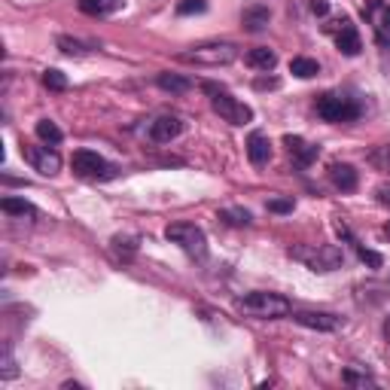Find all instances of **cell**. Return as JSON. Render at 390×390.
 Returning a JSON list of instances; mask_svg holds the SVG:
<instances>
[{
  "label": "cell",
  "instance_id": "cell-27",
  "mask_svg": "<svg viewBox=\"0 0 390 390\" xmlns=\"http://www.w3.org/2000/svg\"><path fill=\"white\" fill-rule=\"evenodd\" d=\"M15 375H19V369H15L13 351H10V347H3V360H0V378H3V381H13Z\"/></svg>",
  "mask_w": 390,
  "mask_h": 390
},
{
  "label": "cell",
  "instance_id": "cell-32",
  "mask_svg": "<svg viewBox=\"0 0 390 390\" xmlns=\"http://www.w3.org/2000/svg\"><path fill=\"white\" fill-rule=\"evenodd\" d=\"M375 195H378L381 204H390V183H381V186L375 189Z\"/></svg>",
  "mask_w": 390,
  "mask_h": 390
},
{
  "label": "cell",
  "instance_id": "cell-19",
  "mask_svg": "<svg viewBox=\"0 0 390 390\" xmlns=\"http://www.w3.org/2000/svg\"><path fill=\"white\" fill-rule=\"evenodd\" d=\"M0 211L10 213V217H37V207L31 202H24V198H15V195H6L3 202H0Z\"/></svg>",
  "mask_w": 390,
  "mask_h": 390
},
{
  "label": "cell",
  "instance_id": "cell-10",
  "mask_svg": "<svg viewBox=\"0 0 390 390\" xmlns=\"http://www.w3.org/2000/svg\"><path fill=\"white\" fill-rule=\"evenodd\" d=\"M293 320L299 327H308V329H317V333H336L342 327V317L336 314H327V311H296Z\"/></svg>",
  "mask_w": 390,
  "mask_h": 390
},
{
  "label": "cell",
  "instance_id": "cell-1",
  "mask_svg": "<svg viewBox=\"0 0 390 390\" xmlns=\"http://www.w3.org/2000/svg\"><path fill=\"white\" fill-rule=\"evenodd\" d=\"M238 55H241V49L232 43V40H204V43L183 49L177 58L186 64H202V68H226Z\"/></svg>",
  "mask_w": 390,
  "mask_h": 390
},
{
  "label": "cell",
  "instance_id": "cell-28",
  "mask_svg": "<svg viewBox=\"0 0 390 390\" xmlns=\"http://www.w3.org/2000/svg\"><path fill=\"white\" fill-rule=\"evenodd\" d=\"M207 3L204 0H180L177 3V15H195V13H204Z\"/></svg>",
  "mask_w": 390,
  "mask_h": 390
},
{
  "label": "cell",
  "instance_id": "cell-30",
  "mask_svg": "<svg viewBox=\"0 0 390 390\" xmlns=\"http://www.w3.org/2000/svg\"><path fill=\"white\" fill-rule=\"evenodd\" d=\"M357 253H360V260L369 265V269H381L384 265V256L375 253V250H366V247H357Z\"/></svg>",
  "mask_w": 390,
  "mask_h": 390
},
{
  "label": "cell",
  "instance_id": "cell-34",
  "mask_svg": "<svg viewBox=\"0 0 390 390\" xmlns=\"http://www.w3.org/2000/svg\"><path fill=\"white\" fill-rule=\"evenodd\" d=\"M311 10H314V15H327L329 13V3H327V0H314Z\"/></svg>",
  "mask_w": 390,
  "mask_h": 390
},
{
  "label": "cell",
  "instance_id": "cell-26",
  "mask_svg": "<svg viewBox=\"0 0 390 390\" xmlns=\"http://www.w3.org/2000/svg\"><path fill=\"white\" fill-rule=\"evenodd\" d=\"M55 43H58V49H61L64 55H77V58L86 55V46H82L80 40H73V37H58Z\"/></svg>",
  "mask_w": 390,
  "mask_h": 390
},
{
  "label": "cell",
  "instance_id": "cell-36",
  "mask_svg": "<svg viewBox=\"0 0 390 390\" xmlns=\"http://www.w3.org/2000/svg\"><path fill=\"white\" fill-rule=\"evenodd\" d=\"M384 336H387V342H390V317L384 320Z\"/></svg>",
  "mask_w": 390,
  "mask_h": 390
},
{
  "label": "cell",
  "instance_id": "cell-16",
  "mask_svg": "<svg viewBox=\"0 0 390 390\" xmlns=\"http://www.w3.org/2000/svg\"><path fill=\"white\" fill-rule=\"evenodd\" d=\"M244 61L250 64L253 70H271L278 64V55H275V49H269V46H256L244 55Z\"/></svg>",
  "mask_w": 390,
  "mask_h": 390
},
{
  "label": "cell",
  "instance_id": "cell-23",
  "mask_svg": "<svg viewBox=\"0 0 390 390\" xmlns=\"http://www.w3.org/2000/svg\"><path fill=\"white\" fill-rule=\"evenodd\" d=\"M43 86L52 89V92H64L68 89V77L58 68H49V70H43Z\"/></svg>",
  "mask_w": 390,
  "mask_h": 390
},
{
  "label": "cell",
  "instance_id": "cell-5",
  "mask_svg": "<svg viewBox=\"0 0 390 390\" xmlns=\"http://www.w3.org/2000/svg\"><path fill=\"white\" fill-rule=\"evenodd\" d=\"M70 168L82 180H113L119 174V168L107 162L104 156H98L95 149H77L70 156Z\"/></svg>",
  "mask_w": 390,
  "mask_h": 390
},
{
  "label": "cell",
  "instance_id": "cell-20",
  "mask_svg": "<svg viewBox=\"0 0 390 390\" xmlns=\"http://www.w3.org/2000/svg\"><path fill=\"white\" fill-rule=\"evenodd\" d=\"M34 135L43 140V144H49V147H55V144H61V140H64V131L58 128L52 119H40L34 126Z\"/></svg>",
  "mask_w": 390,
  "mask_h": 390
},
{
  "label": "cell",
  "instance_id": "cell-12",
  "mask_svg": "<svg viewBox=\"0 0 390 390\" xmlns=\"http://www.w3.org/2000/svg\"><path fill=\"white\" fill-rule=\"evenodd\" d=\"M269 22H271V10H269V6L253 3V6H247V10L241 13V28L250 31V34H260V31H265V28H269Z\"/></svg>",
  "mask_w": 390,
  "mask_h": 390
},
{
  "label": "cell",
  "instance_id": "cell-4",
  "mask_svg": "<svg viewBox=\"0 0 390 390\" xmlns=\"http://www.w3.org/2000/svg\"><path fill=\"white\" fill-rule=\"evenodd\" d=\"M360 113H363V107L342 92H327L317 98V116L323 122H336V126L338 122H354V119H360Z\"/></svg>",
  "mask_w": 390,
  "mask_h": 390
},
{
  "label": "cell",
  "instance_id": "cell-6",
  "mask_svg": "<svg viewBox=\"0 0 390 390\" xmlns=\"http://www.w3.org/2000/svg\"><path fill=\"white\" fill-rule=\"evenodd\" d=\"M165 238H168L171 244H177L183 253L195 256V260H204L207 238H204V232L198 229L195 223H171V226L165 229Z\"/></svg>",
  "mask_w": 390,
  "mask_h": 390
},
{
  "label": "cell",
  "instance_id": "cell-25",
  "mask_svg": "<svg viewBox=\"0 0 390 390\" xmlns=\"http://www.w3.org/2000/svg\"><path fill=\"white\" fill-rule=\"evenodd\" d=\"M113 250L119 253V260H131L137 253V241L135 238H113Z\"/></svg>",
  "mask_w": 390,
  "mask_h": 390
},
{
  "label": "cell",
  "instance_id": "cell-29",
  "mask_svg": "<svg viewBox=\"0 0 390 390\" xmlns=\"http://www.w3.org/2000/svg\"><path fill=\"white\" fill-rule=\"evenodd\" d=\"M296 202L293 198H269V211L271 213H293Z\"/></svg>",
  "mask_w": 390,
  "mask_h": 390
},
{
  "label": "cell",
  "instance_id": "cell-18",
  "mask_svg": "<svg viewBox=\"0 0 390 390\" xmlns=\"http://www.w3.org/2000/svg\"><path fill=\"white\" fill-rule=\"evenodd\" d=\"M122 6V0H80V13L95 15V19H104V15L116 13Z\"/></svg>",
  "mask_w": 390,
  "mask_h": 390
},
{
  "label": "cell",
  "instance_id": "cell-35",
  "mask_svg": "<svg viewBox=\"0 0 390 390\" xmlns=\"http://www.w3.org/2000/svg\"><path fill=\"white\" fill-rule=\"evenodd\" d=\"M275 86H278V80H269V82L260 80V82H256V89H275Z\"/></svg>",
  "mask_w": 390,
  "mask_h": 390
},
{
  "label": "cell",
  "instance_id": "cell-37",
  "mask_svg": "<svg viewBox=\"0 0 390 390\" xmlns=\"http://www.w3.org/2000/svg\"><path fill=\"white\" fill-rule=\"evenodd\" d=\"M387 232H390V223H387Z\"/></svg>",
  "mask_w": 390,
  "mask_h": 390
},
{
  "label": "cell",
  "instance_id": "cell-11",
  "mask_svg": "<svg viewBox=\"0 0 390 390\" xmlns=\"http://www.w3.org/2000/svg\"><path fill=\"white\" fill-rule=\"evenodd\" d=\"M329 180H333V186L342 189V193H354L357 183H360V174H357V168L347 162H333L329 165Z\"/></svg>",
  "mask_w": 390,
  "mask_h": 390
},
{
  "label": "cell",
  "instance_id": "cell-2",
  "mask_svg": "<svg viewBox=\"0 0 390 390\" xmlns=\"http://www.w3.org/2000/svg\"><path fill=\"white\" fill-rule=\"evenodd\" d=\"M238 308L250 317H260V320H278V317H287L293 311L287 296L280 293H269V290H253V293H244L238 299Z\"/></svg>",
  "mask_w": 390,
  "mask_h": 390
},
{
  "label": "cell",
  "instance_id": "cell-7",
  "mask_svg": "<svg viewBox=\"0 0 390 390\" xmlns=\"http://www.w3.org/2000/svg\"><path fill=\"white\" fill-rule=\"evenodd\" d=\"M211 107H213V113H220V119L232 122V126H247V122H253L250 107L244 101H238V98H232L229 92H223V89L211 98Z\"/></svg>",
  "mask_w": 390,
  "mask_h": 390
},
{
  "label": "cell",
  "instance_id": "cell-24",
  "mask_svg": "<svg viewBox=\"0 0 390 390\" xmlns=\"http://www.w3.org/2000/svg\"><path fill=\"white\" fill-rule=\"evenodd\" d=\"M342 381L345 384H351V387H375V378H369L366 372H357V369H345Z\"/></svg>",
  "mask_w": 390,
  "mask_h": 390
},
{
  "label": "cell",
  "instance_id": "cell-17",
  "mask_svg": "<svg viewBox=\"0 0 390 390\" xmlns=\"http://www.w3.org/2000/svg\"><path fill=\"white\" fill-rule=\"evenodd\" d=\"M156 86L168 95H183V92L193 89V82H189L186 77H180V73H159V77H156Z\"/></svg>",
  "mask_w": 390,
  "mask_h": 390
},
{
  "label": "cell",
  "instance_id": "cell-14",
  "mask_svg": "<svg viewBox=\"0 0 390 390\" xmlns=\"http://www.w3.org/2000/svg\"><path fill=\"white\" fill-rule=\"evenodd\" d=\"M247 159L253 165H269L271 159V140L262 135V131H253L250 137H247Z\"/></svg>",
  "mask_w": 390,
  "mask_h": 390
},
{
  "label": "cell",
  "instance_id": "cell-3",
  "mask_svg": "<svg viewBox=\"0 0 390 390\" xmlns=\"http://www.w3.org/2000/svg\"><path fill=\"white\" fill-rule=\"evenodd\" d=\"M293 260L305 262L311 271H336L345 265V253L333 244H299L287 250Z\"/></svg>",
  "mask_w": 390,
  "mask_h": 390
},
{
  "label": "cell",
  "instance_id": "cell-21",
  "mask_svg": "<svg viewBox=\"0 0 390 390\" xmlns=\"http://www.w3.org/2000/svg\"><path fill=\"white\" fill-rule=\"evenodd\" d=\"M290 73H293V77H299V80H311V77H317V73H320V64L314 61V58L299 55V58H293V61H290Z\"/></svg>",
  "mask_w": 390,
  "mask_h": 390
},
{
  "label": "cell",
  "instance_id": "cell-31",
  "mask_svg": "<svg viewBox=\"0 0 390 390\" xmlns=\"http://www.w3.org/2000/svg\"><path fill=\"white\" fill-rule=\"evenodd\" d=\"M378 28L390 34V6H381V19H378Z\"/></svg>",
  "mask_w": 390,
  "mask_h": 390
},
{
  "label": "cell",
  "instance_id": "cell-15",
  "mask_svg": "<svg viewBox=\"0 0 390 390\" xmlns=\"http://www.w3.org/2000/svg\"><path fill=\"white\" fill-rule=\"evenodd\" d=\"M336 46H338V52H342V55H347V58L360 55L363 43H360V34H357V28H354L351 22H345V28L338 31V37H336Z\"/></svg>",
  "mask_w": 390,
  "mask_h": 390
},
{
  "label": "cell",
  "instance_id": "cell-9",
  "mask_svg": "<svg viewBox=\"0 0 390 390\" xmlns=\"http://www.w3.org/2000/svg\"><path fill=\"white\" fill-rule=\"evenodd\" d=\"M147 135L153 144H171V140H177L183 135V119L180 116H159V119L149 122Z\"/></svg>",
  "mask_w": 390,
  "mask_h": 390
},
{
  "label": "cell",
  "instance_id": "cell-22",
  "mask_svg": "<svg viewBox=\"0 0 390 390\" xmlns=\"http://www.w3.org/2000/svg\"><path fill=\"white\" fill-rule=\"evenodd\" d=\"M220 220L229 223V226H250L253 223V213L247 207H223L220 211Z\"/></svg>",
  "mask_w": 390,
  "mask_h": 390
},
{
  "label": "cell",
  "instance_id": "cell-33",
  "mask_svg": "<svg viewBox=\"0 0 390 390\" xmlns=\"http://www.w3.org/2000/svg\"><path fill=\"white\" fill-rule=\"evenodd\" d=\"M381 6H384V0H366V6H363V13L366 15H375Z\"/></svg>",
  "mask_w": 390,
  "mask_h": 390
},
{
  "label": "cell",
  "instance_id": "cell-13",
  "mask_svg": "<svg viewBox=\"0 0 390 390\" xmlns=\"http://www.w3.org/2000/svg\"><path fill=\"white\" fill-rule=\"evenodd\" d=\"M284 144H287L290 156H293V159H296L299 165H311V162L320 156V147H317V144H308V140H302V137L287 135V137H284Z\"/></svg>",
  "mask_w": 390,
  "mask_h": 390
},
{
  "label": "cell",
  "instance_id": "cell-8",
  "mask_svg": "<svg viewBox=\"0 0 390 390\" xmlns=\"http://www.w3.org/2000/svg\"><path fill=\"white\" fill-rule=\"evenodd\" d=\"M24 156H28V162L34 165V171H40L43 177H55L58 171H61V156H58L55 147H28L24 149Z\"/></svg>",
  "mask_w": 390,
  "mask_h": 390
}]
</instances>
